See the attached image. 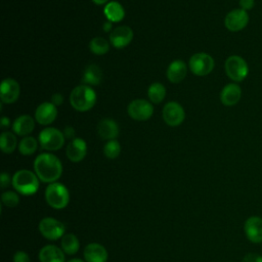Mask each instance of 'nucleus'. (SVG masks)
Returning a JSON list of instances; mask_svg holds the SVG:
<instances>
[{"label": "nucleus", "instance_id": "obj_1", "mask_svg": "<svg viewBox=\"0 0 262 262\" xmlns=\"http://www.w3.org/2000/svg\"><path fill=\"white\" fill-rule=\"evenodd\" d=\"M34 171L42 182L53 183L61 176L62 165L60 160L53 154L43 152L35 159Z\"/></svg>", "mask_w": 262, "mask_h": 262}, {"label": "nucleus", "instance_id": "obj_2", "mask_svg": "<svg viewBox=\"0 0 262 262\" xmlns=\"http://www.w3.org/2000/svg\"><path fill=\"white\" fill-rule=\"evenodd\" d=\"M11 184L19 194L31 195L38 191L40 179L36 173L27 169H21L13 174Z\"/></svg>", "mask_w": 262, "mask_h": 262}, {"label": "nucleus", "instance_id": "obj_3", "mask_svg": "<svg viewBox=\"0 0 262 262\" xmlns=\"http://www.w3.org/2000/svg\"><path fill=\"white\" fill-rule=\"evenodd\" d=\"M70 102L76 111L87 112L94 106L96 102V93L88 85H79L72 90Z\"/></svg>", "mask_w": 262, "mask_h": 262}, {"label": "nucleus", "instance_id": "obj_4", "mask_svg": "<svg viewBox=\"0 0 262 262\" xmlns=\"http://www.w3.org/2000/svg\"><path fill=\"white\" fill-rule=\"evenodd\" d=\"M46 203L55 210L66 208L70 202V193L62 183L53 182L49 183L45 189Z\"/></svg>", "mask_w": 262, "mask_h": 262}, {"label": "nucleus", "instance_id": "obj_5", "mask_svg": "<svg viewBox=\"0 0 262 262\" xmlns=\"http://www.w3.org/2000/svg\"><path fill=\"white\" fill-rule=\"evenodd\" d=\"M225 73L233 82H242L249 74V66L247 61L239 55H230L225 60Z\"/></svg>", "mask_w": 262, "mask_h": 262}, {"label": "nucleus", "instance_id": "obj_6", "mask_svg": "<svg viewBox=\"0 0 262 262\" xmlns=\"http://www.w3.org/2000/svg\"><path fill=\"white\" fill-rule=\"evenodd\" d=\"M64 135L56 128L48 127L43 129L38 136L40 146L45 150H57L64 144Z\"/></svg>", "mask_w": 262, "mask_h": 262}, {"label": "nucleus", "instance_id": "obj_7", "mask_svg": "<svg viewBox=\"0 0 262 262\" xmlns=\"http://www.w3.org/2000/svg\"><path fill=\"white\" fill-rule=\"evenodd\" d=\"M40 233L49 241H56L59 237H62L66 233V226L59 220L53 217L43 218L38 225Z\"/></svg>", "mask_w": 262, "mask_h": 262}, {"label": "nucleus", "instance_id": "obj_8", "mask_svg": "<svg viewBox=\"0 0 262 262\" xmlns=\"http://www.w3.org/2000/svg\"><path fill=\"white\" fill-rule=\"evenodd\" d=\"M189 70L196 76L209 75L215 66L214 59L211 55L205 52L193 54L189 59Z\"/></svg>", "mask_w": 262, "mask_h": 262}, {"label": "nucleus", "instance_id": "obj_9", "mask_svg": "<svg viewBox=\"0 0 262 262\" xmlns=\"http://www.w3.org/2000/svg\"><path fill=\"white\" fill-rule=\"evenodd\" d=\"M249 19L250 16L248 11L242 8H235L226 14L224 25L225 28L230 32H239L248 26Z\"/></svg>", "mask_w": 262, "mask_h": 262}, {"label": "nucleus", "instance_id": "obj_10", "mask_svg": "<svg viewBox=\"0 0 262 262\" xmlns=\"http://www.w3.org/2000/svg\"><path fill=\"white\" fill-rule=\"evenodd\" d=\"M127 112L135 121H146L152 116L154 106L145 99H134L129 103Z\"/></svg>", "mask_w": 262, "mask_h": 262}, {"label": "nucleus", "instance_id": "obj_11", "mask_svg": "<svg viewBox=\"0 0 262 262\" xmlns=\"http://www.w3.org/2000/svg\"><path fill=\"white\" fill-rule=\"evenodd\" d=\"M162 115L166 124L171 127L180 125L185 118L183 107L176 101H170L166 103L163 107Z\"/></svg>", "mask_w": 262, "mask_h": 262}, {"label": "nucleus", "instance_id": "obj_12", "mask_svg": "<svg viewBox=\"0 0 262 262\" xmlns=\"http://www.w3.org/2000/svg\"><path fill=\"white\" fill-rule=\"evenodd\" d=\"M244 232L251 243H262V218L256 215L248 217L244 223Z\"/></svg>", "mask_w": 262, "mask_h": 262}, {"label": "nucleus", "instance_id": "obj_13", "mask_svg": "<svg viewBox=\"0 0 262 262\" xmlns=\"http://www.w3.org/2000/svg\"><path fill=\"white\" fill-rule=\"evenodd\" d=\"M133 39V31L128 26H121L115 28L110 34L111 44L118 49L124 48Z\"/></svg>", "mask_w": 262, "mask_h": 262}, {"label": "nucleus", "instance_id": "obj_14", "mask_svg": "<svg viewBox=\"0 0 262 262\" xmlns=\"http://www.w3.org/2000/svg\"><path fill=\"white\" fill-rule=\"evenodd\" d=\"M19 92H20L19 85L15 80L11 78H7L2 81L1 87H0V98L2 102L4 103L15 102L19 96Z\"/></svg>", "mask_w": 262, "mask_h": 262}, {"label": "nucleus", "instance_id": "obj_15", "mask_svg": "<svg viewBox=\"0 0 262 262\" xmlns=\"http://www.w3.org/2000/svg\"><path fill=\"white\" fill-rule=\"evenodd\" d=\"M66 154L71 162H81L87 154V144L85 140L82 138L72 139V141L67 146Z\"/></svg>", "mask_w": 262, "mask_h": 262}, {"label": "nucleus", "instance_id": "obj_16", "mask_svg": "<svg viewBox=\"0 0 262 262\" xmlns=\"http://www.w3.org/2000/svg\"><path fill=\"white\" fill-rule=\"evenodd\" d=\"M57 116L56 105L52 102H43L41 103L35 112V119L41 125L51 124Z\"/></svg>", "mask_w": 262, "mask_h": 262}, {"label": "nucleus", "instance_id": "obj_17", "mask_svg": "<svg viewBox=\"0 0 262 262\" xmlns=\"http://www.w3.org/2000/svg\"><path fill=\"white\" fill-rule=\"evenodd\" d=\"M84 259L86 262H106L107 251L98 243H90L84 248Z\"/></svg>", "mask_w": 262, "mask_h": 262}, {"label": "nucleus", "instance_id": "obj_18", "mask_svg": "<svg viewBox=\"0 0 262 262\" xmlns=\"http://www.w3.org/2000/svg\"><path fill=\"white\" fill-rule=\"evenodd\" d=\"M242 97V88L236 83L225 85L220 92V100L226 106L235 105Z\"/></svg>", "mask_w": 262, "mask_h": 262}, {"label": "nucleus", "instance_id": "obj_19", "mask_svg": "<svg viewBox=\"0 0 262 262\" xmlns=\"http://www.w3.org/2000/svg\"><path fill=\"white\" fill-rule=\"evenodd\" d=\"M40 262H66L62 249L54 245H46L39 252Z\"/></svg>", "mask_w": 262, "mask_h": 262}, {"label": "nucleus", "instance_id": "obj_20", "mask_svg": "<svg viewBox=\"0 0 262 262\" xmlns=\"http://www.w3.org/2000/svg\"><path fill=\"white\" fill-rule=\"evenodd\" d=\"M187 74V66L183 60L172 61L167 69V78L171 83L181 82Z\"/></svg>", "mask_w": 262, "mask_h": 262}, {"label": "nucleus", "instance_id": "obj_21", "mask_svg": "<svg viewBox=\"0 0 262 262\" xmlns=\"http://www.w3.org/2000/svg\"><path fill=\"white\" fill-rule=\"evenodd\" d=\"M97 132L102 139L113 140L119 135V126L112 119H102L97 125Z\"/></svg>", "mask_w": 262, "mask_h": 262}, {"label": "nucleus", "instance_id": "obj_22", "mask_svg": "<svg viewBox=\"0 0 262 262\" xmlns=\"http://www.w3.org/2000/svg\"><path fill=\"white\" fill-rule=\"evenodd\" d=\"M35 128L34 119L29 115H21L16 118L12 124V130L16 135H29Z\"/></svg>", "mask_w": 262, "mask_h": 262}, {"label": "nucleus", "instance_id": "obj_23", "mask_svg": "<svg viewBox=\"0 0 262 262\" xmlns=\"http://www.w3.org/2000/svg\"><path fill=\"white\" fill-rule=\"evenodd\" d=\"M103 11H104V15L106 16L107 20H110L112 23H118V21L122 20L125 16V10H124L123 6L117 1L108 2L104 6Z\"/></svg>", "mask_w": 262, "mask_h": 262}, {"label": "nucleus", "instance_id": "obj_24", "mask_svg": "<svg viewBox=\"0 0 262 262\" xmlns=\"http://www.w3.org/2000/svg\"><path fill=\"white\" fill-rule=\"evenodd\" d=\"M82 80L87 85H98L102 80V71L96 64H89L84 71Z\"/></svg>", "mask_w": 262, "mask_h": 262}, {"label": "nucleus", "instance_id": "obj_25", "mask_svg": "<svg viewBox=\"0 0 262 262\" xmlns=\"http://www.w3.org/2000/svg\"><path fill=\"white\" fill-rule=\"evenodd\" d=\"M60 246L64 254L68 255H74L79 251L80 243L78 237L74 233H66L61 237Z\"/></svg>", "mask_w": 262, "mask_h": 262}, {"label": "nucleus", "instance_id": "obj_26", "mask_svg": "<svg viewBox=\"0 0 262 262\" xmlns=\"http://www.w3.org/2000/svg\"><path fill=\"white\" fill-rule=\"evenodd\" d=\"M17 145L16 136L9 131L2 132L0 136V147L4 154H11Z\"/></svg>", "mask_w": 262, "mask_h": 262}, {"label": "nucleus", "instance_id": "obj_27", "mask_svg": "<svg viewBox=\"0 0 262 262\" xmlns=\"http://www.w3.org/2000/svg\"><path fill=\"white\" fill-rule=\"evenodd\" d=\"M147 95L152 103H160L166 96V88L159 82L152 83L147 89Z\"/></svg>", "mask_w": 262, "mask_h": 262}, {"label": "nucleus", "instance_id": "obj_28", "mask_svg": "<svg viewBox=\"0 0 262 262\" xmlns=\"http://www.w3.org/2000/svg\"><path fill=\"white\" fill-rule=\"evenodd\" d=\"M38 143L34 137L25 136L18 144V150L23 156H31L37 150Z\"/></svg>", "mask_w": 262, "mask_h": 262}, {"label": "nucleus", "instance_id": "obj_29", "mask_svg": "<svg viewBox=\"0 0 262 262\" xmlns=\"http://www.w3.org/2000/svg\"><path fill=\"white\" fill-rule=\"evenodd\" d=\"M90 50L96 55H103L110 49V43L102 37H94L89 43Z\"/></svg>", "mask_w": 262, "mask_h": 262}, {"label": "nucleus", "instance_id": "obj_30", "mask_svg": "<svg viewBox=\"0 0 262 262\" xmlns=\"http://www.w3.org/2000/svg\"><path fill=\"white\" fill-rule=\"evenodd\" d=\"M120 152H121V145H120L119 141L116 139L108 140L103 146L104 156L111 160L118 158Z\"/></svg>", "mask_w": 262, "mask_h": 262}, {"label": "nucleus", "instance_id": "obj_31", "mask_svg": "<svg viewBox=\"0 0 262 262\" xmlns=\"http://www.w3.org/2000/svg\"><path fill=\"white\" fill-rule=\"evenodd\" d=\"M1 201H2V204L6 207H9V208L16 207L19 203L18 192H15L12 190L4 191L1 195Z\"/></svg>", "mask_w": 262, "mask_h": 262}, {"label": "nucleus", "instance_id": "obj_32", "mask_svg": "<svg viewBox=\"0 0 262 262\" xmlns=\"http://www.w3.org/2000/svg\"><path fill=\"white\" fill-rule=\"evenodd\" d=\"M12 260H13V262H31L30 256L25 251L15 252Z\"/></svg>", "mask_w": 262, "mask_h": 262}, {"label": "nucleus", "instance_id": "obj_33", "mask_svg": "<svg viewBox=\"0 0 262 262\" xmlns=\"http://www.w3.org/2000/svg\"><path fill=\"white\" fill-rule=\"evenodd\" d=\"M242 262H262V256L256 253H248L243 257Z\"/></svg>", "mask_w": 262, "mask_h": 262}, {"label": "nucleus", "instance_id": "obj_34", "mask_svg": "<svg viewBox=\"0 0 262 262\" xmlns=\"http://www.w3.org/2000/svg\"><path fill=\"white\" fill-rule=\"evenodd\" d=\"M10 183H12V178L6 172H2L0 175V186L2 189L6 188Z\"/></svg>", "mask_w": 262, "mask_h": 262}, {"label": "nucleus", "instance_id": "obj_35", "mask_svg": "<svg viewBox=\"0 0 262 262\" xmlns=\"http://www.w3.org/2000/svg\"><path fill=\"white\" fill-rule=\"evenodd\" d=\"M238 4H239L242 9L248 11V10H251L254 7L255 0H239Z\"/></svg>", "mask_w": 262, "mask_h": 262}, {"label": "nucleus", "instance_id": "obj_36", "mask_svg": "<svg viewBox=\"0 0 262 262\" xmlns=\"http://www.w3.org/2000/svg\"><path fill=\"white\" fill-rule=\"evenodd\" d=\"M62 101H63V96L60 93H54L51 96V102L54 105H60L62 103Z\"/></svg>", "mask_w": 262, "mask_h": 262}, {"label": "nucleus", "instance_id": "obj_37", "mask_svg": "<svg viewBox=\"0 0 262 262\" xmlns=\"http://www.w3.org/2000/svg\"><path fill=\"white\" fill-rule=\"evenodd\" d=\"M62 133H63V135H64V137H66V138H69V139L73 138V139H74V136H75V130H74V128H73V127H71V126L66 127Z\"/></svg>", "mask_w": 262, "mask_h": 262}, {"label": "nucleus", "instance_id": "obj_38", "mask_svg": "<svg viewBox=\"0 0 262 262\" xmlns=\"http://www.w3.org/2000/svg\"><path fill=\"white\" fill-rule=\"evenodd\" d=\"M9 119L8 118H6V117H2L1 118V121H0V125H1V128H6V127H8L9 126Z\"/></svg>", "mask_w": 262, "mask_h": 262}, {"label": "nucleus", "instance_id": "obj_39", "mask_svg": "<svg viewBox=\"0 0 262 262\" xmlns=\"http://www.w3.org/2000/svg\"><path fill=\"white\" fill-rule=\"evenodd\" d=\"M112 29H113L112 21L106 20V21L103 24V31H104V32H110Z\"/></svg>", "mask_w": 262, "mask_h": 262}, {"label": "nucleus", "instance_id": "obj_40", "mask_svg": "<svg viewBox=\"0 0 262 262\" xmlns=\"http://www.w3.org/2000/svg\"><path fill=\"white\" fill-rule=\"evenodd\" d=\"M95 4H97V5H102V4H105L108 0H92Z\"/></svg>", "mask_w": 262, "mask_h": 262}, {"label": "nucleus", "instance_id": "obj_41", "mask_svg": "<svg viewBox=\"0 0 262 262\" xmlns=\"http://www.w3.org/2000/svg\"><path fill=\"white\" fill-rule=\"evenodd\" d=\"M68 262H85V261H83L82 259H79V258H74V259L69 260Z\"/></svg>", "mask_w": 262, "mask_h": 262}]
</instances>
